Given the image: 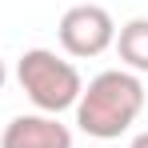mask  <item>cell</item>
Here are the masks:
<instances>
[{
    "label": "cell",
    "mask_w": 148,
    "mask_h": 148,
    "mask_svg": "<svg viewBox=\"0 0 148 148\" xmlns=\"http://www.w3.org/2000/svg\"><path fill=\"white\" fill-rule=\"evenodd\" d=\"M16 80H20L24 96L36 104V112H44V116H60L64 108H76V100L84 92L76 64L56 56L52 48H28L16 64Z\"/></svg>",
    "instance_id": "cell-2"
},
{
    "label": "cell",
    "mask_w": 148,
    "mask_h": 148,
    "mask_svg": "<svg viewBox=\"0 0 148 148\" xmlns=\"http://www.w3.org/2000/svg\"><path fill=\"white\" fill-rule=\"evenodd\" d=\"M56 36H60V48L68 52V56L92 60V56H100V52H108L116 44V20L100 4H72L60 16Z\"/></svg>",
    "instance_id": "cell-3"
},
{
    "label": "cell",
    "mask_w": 148,
    "mask_h": 148,
    "mask_svg": "<svg viewBox=\"0 0 148 148\" xmlns=\"http://www.w3.org/2000/svg\"><path fill=\"white\" fill-rule=\"evenodd\" d=\"M4 80H8V68H4V60H0V88H4Z\"/></svg>",
    "instance_id": "cell-7"
},
{
    "label": "cell",
    "mask_w": 148,
    "mask_h": 148,
    "mask_svg": "<svg viewBox=\"0 0 148 148\" xmlns=\"http://www.w3.org/2000/svg\"><path fill=\"white\" fill-rule=\"evenodd\" d=\"M140 112H144V84L128 68H108V72L92 76L76 100L80 132L96 136V140H116L120 132L136 124Z\"/></svg>",
    "instance_id": "cell-1"
},
{
    "label": "cell",
    "mask_w": 148,
    "mask_h": 148,
    "mask_svg": "<svg viewBox=\"0 0 148 148\" xmlns=\"http://www.w3.org/2000/svg\"><path fill=\"white\" fill-rule=\"evenodd\" d=\"M128 148H148V132H140V136H132V144Z\"/></svg>",
    "instance_id": "cell-6"
},
{
    "label": "cell",
    "mask_w": 148,
    "mask_h": 148,
    "mask_svg": "<svg viewBox=\"0 0 148 148\" xmlns=\"http://www.w3.org/2000/svg\"><path fill=\"white\" fill-rule=\"evenodd\" d=\"M116 52L128 72H148V16H136L116 32Z\"/></svg>",
    "instance_id": "cell-5"
},
{
    "label": "cell",
    "mask_w": 148,
    "mask_h": 148,
    "mask_svg": "<svg viewBox=\"0 0 148 148\" xmlns=\"http://www.w3.org/2000/svg\"><path fill=\"white\" fill-rule=\"evenodd\" d=\"M0 148H72V128L44 112L12 116L0 132Z\"/></svg>",
    "instance_id": "cell-4"
}]
</instances>
